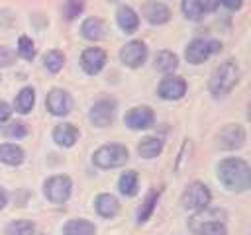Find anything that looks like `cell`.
I'll return each instance as SVG.
<instances>
[{
    "label": "cell",
    "instance_id": "obj_1",
    "mask_svg": "<svg viewBox=\"0 0 251 235\" xmlns=\"http://www.w3.org/2000/svg\"><path fill=\"white\" fill-rule=\"evenodd\" d=\"M218 180L231 192H245L251 186V168L239 157H227L216 166Z\"/></svg>",
    "mask_w": 251,
    "mask_h": 235
},
{
    "label": "cell",
    "instance_id": "obj_2",
    "mask_svg": "<svg viewBox=\"0 0 251 235\" xmlns=\"http://www.w3.org/2000/svg\"><path fill=\"white\" fill-rule=\"evenodd\" d=\"M239 76H241V70H239L237 61L227 59V61L220 63L214 69V72L210 76V82H208L210 94L214 98H222V96L229 94L233 90V86L239 82Z\"/></svg>",
    "mask_w": 251,
    "mask_h": 235
},
{
    "label": "cell",
    "instance_id": "obj_3",
    "mask_svg": "<svg viewBox=\"0 0 251 235\" xmlns=\"http://www.w3.org/2000/svg\"><path fill=\"white\" fill-rule=\"evenodd\" d=\"M224 217L226 213L222 210H210L208 206L206 210L196 212L188 225L194 235H227Z\"/></svg>",
    "mask_w": 251,
    "mask_h": 235
},
{
    "label": "cell",
    "instance_id": "obj_4",
    "mask_svg": "<svg viewBox=\"0 0 251 235\" xmlns=\"http://www.w3.org/2000/svg\"><path fill=\"white\" fill-rule=\"evenodd\" d=\"M127 159H129V153L120 143L102 145L92 155V163L98 168H118V166H124L127 163Z\"/></svg>",
    "mask_w": 251,
    "mask_h": 235
},
{
    "label": "cell",
    "instance_id": "obj_5",
    "mask_svg": "<svg viewBox=\"0 0 251 235\" xmlns=\"http://www.w3.org/2000/svg\"><path fill=\"white\" fill-rule=\"evenodd\" d=\"M210 200H212V194L208 190L206 184L202 182H192L184 188L182 196H180V204L184 210L188 212H202L210 206Z\"/></svg>",
    "mask_w": 251,
    "mask_h": 235
},
{
    "label": "cell",
    "instance_id": "obj_6",
    "mask_svg": "<svg viewBox=\"0 0 251 235\" xmlns=\"http://www.w3.org/2000/svg\"><path fill=\"white\" fill-rule=\"evenodd\" d=\"M220 51H222V43L220 41H214V39H192L184 49V57H186L188 63L200 65L210 55L220 53Z\"/></svg>",
    "mask_w": 251,
    "mask_h": 235
},
{
    "label": "cell",
    "instance_id": "obj_7",
    "mask_svg": "<svg viewBox=\"0 0 251 235\" xmlns=\"http://www.w3.org/2000/svg\"><path fill=\"white\" fill-rule=\"evenodd\" d=\"M71 190H73V182L65 174L51 176L43 184V194L53 204H65L69 200V196H71Z\"/></svg>",
    "mask_w": 251,
    "mask_h": 235
},
{
    "label": "cell",
    "instance_id": "obj_8",
    "mask_svg": "<svg viewBox=\"0 0 251 235\" xmlns=\"http://www.w3.org/2000/svg\"><path fill=\"white\" fill-rule=\"evenodd\" d=\"M245 143V129L239 123H227L216 135V147L222 151H233L243 147Z\"/></svg>",
    "mask_w": 251,
    "mask_h": 235
},
{
    "label": "cell",
    "instance_id": "obj_9",
    "mask_svg": "<svg viewBox=\"0 0 251 235\" xmlns=\"http://www.w3.org/2000/svg\"><path fill=\"white\" fill-rule=\"evenodd\" d=\"M120 59H122V63H124L126 67L137 69V67H141V65L145 63V59H147V45H145L143 41L133 39V41L126 43V45L120 49Z\"/></svg>",
    "mask_w": 251,
    "mask_h": 235
},
{
    "label": "cell",
    "instance_id": "obj_10",
    "mask_svg": "<svg viewBox=\"0 0 251 235\" xmlns=\"http://www.w3.org/2000/svg\"><path fill=\"white\" fill-rule=\"evenodd\" d=\"M45 104H47V110L53 114V116H67L71 114L73 110V98L67 90L63 88H51L47 92V98H45Z\"/></svg>",
    "mask_w": 251,
    "mask_h": 235
},
{
    "label": "cell",
    "instance_id": "obj_11",
    "mask_svg": "<svg viewBox=\"0 0 251 235\" xmlns=\"http://www.w3.org/2000/svg\"><path fill=\"white\" fill-rule=\"evenodd\" d=\"M114 116H116L114 100H98L88 112V119L96 127H108L114 121Z\"/></svg>",
    "mask_w": 251,
    "mask_h": 235
},
{
    "label": "cell",
    "instance_id": "obj_12",
    "mask_svg": "<svg viewBox=\"0 0 251 235\" xmlns=\"http://www.w3.org/2000/svg\"><path fill=\"white\" fill-rule=\"evenodd\" d=\"M184 92H186V82L182 76L176 74H167L157 86V94L163 100H180Z\"/></svg>",
    "mask_w": 251,
    "mask_h": 235
},
{
    "label": "cell",
    "instance_id": "obj_13",
    "mask_svg": "<svg viewBox=\"0 0 251 235\" xmlns=\"http://www.w3.org/2000/svg\"><path fill=\"white\" fill-rule=\"evenodd\" d=\"M124 121H126V125L129 129H147V127L153 125L155 114H153V110L149 106H135L126 114Z\"/></svg>",
    "mask_w": 251,
    "mask_h": 235
},
{
    "label": "cell",
    "instance_id": "obj_14",
    "mask_svg": "<svg viewBox=\"0 0 251 235\" xmlns=\"http://www.w3.org/2000/svg\"><path fill=\"white\" fill-rule=\"evenodd\" d=\"M106 65V51L100 47H88L80 55V67L86 74H98Z\"/></svg>",
    "mask_w": 251,
    "mask_h": 235
},
{
    "label": "cell",
    "instance_id": "obj_15",
    "mask_svg": "<svg viewBox=\"0 0 251 235\" xmlns=\"http://www.w3.org/2000/svg\"><path fill=\"white\" fill-rule=\"evenodd\" d=\"M141 16L153 24V25H163L171 20V10L163 4V2H157V0H147L143 6H141Z\"/></svg>",
    "mask_w": 251,
    "mask_h": 235
},
{
    "label": "cell",
    "instance_id": "obj_16",
    "mask_svg": "<svg viewBox=\"0 0 251 235\" xmlns=\"http://www.w3.org/2000/svg\"><path fill=\"white\" fill-rule=\"evenodd\" d=\"M106 31H108V27H106V24H104L100 18H86V20L82 22V25H80L82 37H86V39H90V41H100V39H104V37H106Z\"/></svg>",
    "mask_w": 251,
    "mask_h": 235
},
{
    "label": "cell",
    "instance_id": "obj_17",
    "mask_svg": "<svg viewBox=\"0 0 251 235\" xmlns=\"http://www.w3.org/2000/svg\"><path fill=\"white\" fill-rule=\"evenodd\" d=\"M78 139V129L73 123H59L53 129V141L61 147H73Z\"/></svg>",
    "mask_w": 251,
    "mask_h": 235
},
{
    "label": "cell",
    "instance_id": "obj_18",
    "mask_svg": "<svg viewBox=\"0 0 251 235\" xmlns=\"http://www.w3.org/2000/svg\"><path fill=\"white\" fill-rule=\"evenodd\" d=\"M116 22L126 33H133L139 25V16L131 6H120L116 12Z\"/></svg>",
    "mask_w": 251,
    "mask_h": 235
},
{
    "label": "cell",
    "instance_id": "obj_19",
    "mask_svg": "<svg viewBox=\"0 0 251 235\" xmlns=\"http://www.w3.org/2000/svg\"><path fill=\"white\" fill-rule=\"evenodd\" d=\"M25 159V153L20 145L16 143H2L0 145V163L10 164V166H18L22 164Z\"/></svg>",
    "mask_w": 251,
    "mask_h": 235
},
{
    "label": "cell",
    "instance_id": "obj_20",
    "mask_svg": "<svg viewBox=\"0 0 251 235\" xmlns=\"http://www.w3.org/2000/svg\"><path fill=\"white\" fill-rule=\"evenodd\" d=\"M94 208L102 217H114L120 212V202L112 194H98L94 200Z\"/></svg>",
    "mask_w": 251,
    "mask_h": 235
},
{
    "label": "cell",
    "instance_id": "obj_21",
    "mask_svg": "<svg viewBox=\"0 0 251 235\" xmlns=\"http://www.w3.org/2000/svg\"><path fill=\"white\" fill-rule=\"evenodd\" d=\"M94 233H96L94 223L88 219H82V217L69 219L63 225V235H94Z\"/></svg>",
    "mask_w": 251,
    "mask_h": 235
},
{
    "label": "cell",
    "instance_id": "obj_22",
    "mask_svg": "<svg viewBox=\"0 0 251 235\" xmlns=\"http://www.w3.org/2000/svg\"><path fill=\"white\" fill-rule=\"evenodd\" d=\"M163 151V139L161 137H143L139 143H137V153L139 157L143 159H153L157 157L159 153Z\"/></svg>",
    "mask_w": 251,
    "mask_h": 235
},
{
    "label": "cell",
    "instance_id": "obj_23",
    "mask_svg": "<svg viewBox=\"0 0 251 235\" xmlns=\"http://www.w3.org/2000/svg\"><path fill=\"white\" fill-rule=\"evenodd\" d=\"M33 104H35V90H33L31 86H24V88L18 92L16 100H14L16 112H20V114H29V112L33 110Z\"/></svg>",
    "mask_w": 251,
    "mask_h": 235
},
{
    "label": "cell",
    "instance_id": "obj_24",
    "mask_svg": "<svg viewBox=\"0 0 251 235\" xmlns=\"http://www.w3.org/2000/svg\"><path fill=\"white\" fill-rule=\"evenodd\" d=\"M153 67L161 72H173L176 67H178V57L173 53V51H159L153 59Z\"/></svg>",
    "mask_w": 251,
    "mask_h": 235
},
{
    "label": "cell",
    "instance_id": "obj_25",
    "mask_svg": "<svg viewBox=\"0 0 251 235\" xmlns=\"http://www.w3.org/2000/svg\"><path fill=\"white\" fill-rule=\"evenodd\" d=\"M118 188L124 196H135L137 194V188H139V176L135 170H126L120 180H118Z\"/></svg>",
    "mask_w": 251,
    "mask_h": 235
},
{
    "label": "cell",
    "instance_id": "obj_26",
    "mask_svg": "<svg viewBox=\"0 0 251 235\" xmlns=\"http://www.w3.org/2000/svg\"><path fill=\"white\" fill-rule=\"evenodd\" d=\"M157 200H159V190H153V192H149V194L145 196V200H143V204H141V208H139V212H137V221H139V223H143V221H147V219L151 217Z\"/></svg>",
    "mask_w": 251,
    "mask_h": 235
},
{
    "label": "cell",
    "instance_id": "obj_27",
    "mask_svg": "<svg viewBox=\"0 0 251 235\" xmlns=\"http://www.w3.org/2000/svg\"><path fill=\"white\" fill-rule=\"evenodd\" d=\"M43 65H45V69L49 72H59L63 69V65H65V55L61 51H57V49H51V51L45 53Z\"/></svg>",
    "mask_w": 251,
    "mask_h": 235
},
{
    "label": "cell",
    "instance_id": "obj_28",
    "mask_svg": "<svg viewBox=\"0 0 251 235\" xmlns=\"http://www.w3.org/2000/svg\"><path fill=\"white\" fill-rule=\"evenodd\" d=\"M33 233H35V225L27 219H16L6 227V235H33Z\"/></svg>",
    "mask_w": 251,
    "mask_h": 235
},
{
    "label": "cell",
    "instance_id": "obj_29",
    "mask_svg": "<svg viewBox=\"0 0 251 235\" xmlns=\"http://www.w3.org/2000/svg\"><path fill=\"white\" fill-rule=\"evenodd\" d=\"M35 53H37L35 43H33L27 35H22V37L18 39V55H20L22 59H25V61H31V59L35 57Z\"/></svg>",
    "mask_w": 251,
    "mask_h": 235
},
{
    "label": "cell",
    "instance_id": "obj_30",
    "mask_svg": "<svg viewBox=\"0 0 251 235\" xmlns=\"http://www.w3.org/2000/svg\"><path fill=\"white\" fill-rule=\"evenodd\" d=\"M2 133L10 139H20V137H25L27 135V127L24 121H8L4 127H2Z\"/></svg>",
    "mask_w": 251,
    "mask_h": 235
},
{
    "label": "cell",
    "instance_id": "obj_31",
    "mask_svg": "<svg viewBox=\"0 0 251 235\" xmlns=\"http://www.w3.org/2000/svg\"><path fill=\"white\" fill-rule=\"evenodd\" d=\"M180 8H182L184 18H188V20H192V22L200 20V18H202V14H204V12H202V8H200V2H198V0H182Z\"/></svg>",
    "mask_w": 251,
    "mask_h": 235
},
{
    "label": "cell",
    "instance_id": "obj_32",
    "mask_svg": "<svg viewBox=\"0 0 251 235\" xmlns=\"http://www.w3.org/2000/svg\"><path fill=\"white\" fill-rule=\"evenodd\" d=\"M82 8H84V2H82V0H67L65 14H67L69 20H73V18H76V16L82 12Z\"/></svg>",
    "mask_w": 251,
    "mask_h": 235
},
{
    "label": "cell",
    "instance_id": "obj_33",
    "mask_svg": "<svg viewBox=\"0 0 251 235\" xmlns=\"http://www.w3.org/2000/svg\"><path fill=\"white\" fill-rule=\"evenodd\" d=\"M14 59H16V53L10 47L0 45V67H10L14 63Z\"/></svg>",
    "mask_w": 251,
    "mask_h": 235
},
{
    "label": "cell",
    "instance_id": "obj_34",
    "mask_svg": "<svg viewBox=\"0 0 251 235\" xmlns=\"http://www.w3.org/2000/svg\"><path fill=\"white\" fill-rule=\"evenodd\" d=\"M198 2H200L202 12H214L218 8V4H220V0H198Z\"/></svg>",
    "mask_w": 251,
    "mask_h": 235
},
{
    "label": "cell",
    "instance_id": "obj_35",
    "mask_svg": "<svg viewBox=\"0 0 251 235\" xmlns=\"http://www.w3.org/2000/svg\"><path fill=\"white\" fill-rule=\"evenodd\" d=\"M10 114H12L10 106H8L6 102H2V100H0V123H2V121H8Z\"/></svg>",
    "mask_w": 251,
    "mask_h": 235
},
{
    "label": "cell",
    "instance_id": "obj_36",
    "mask_svg": "<svg viewBox=\"0 0 251 235\" xmlns=\"http://www.w3.org/2000/svg\"><path fill=\"white\" fill-rule=\"evenodd\" d=\"M226 8H229V10H239L241 6H243V0H220Z\"/></svg>",
    "mask_w": 251,
    "mask_h": 235
},
{
    "label": "cell",
    "instance_id": "obj_37",
    "mask_svg": "<svg viewBox=\"0 0 251 235\" xmlns=\"http://www.w3.org/2000/svg\"><path fill=\"white\" fill-rule=\"evenodd\" d=\"M6 204H8V194H6V192L0 188V210H2Z\"/></svg>",
    "mask_w": 251,
    "mask_h": 235
},
{
    "label": "cell",
    "instance_id": "obj_38",
    "mask_svg": "<svg viewBox=\"0 0 251 235\" xmlns=\"http://www.w3.org/2000/svg\"><path fill=\"white\" fill-rule=\"evenodd\" d=\"M110 2H118V0H110Z\"/></svg>",
    "mask_w": 251,
    "mask_h": 235
}]
</instances>
